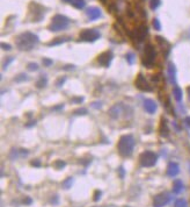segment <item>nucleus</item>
<instances>
[{"mask_svg": "<svg viewBox=\"0 0 190 207\" xmlns=\"http://www.w3.org/2000/svg\"><path fill=\"white\" fill-rule=\"evenodd\" d=\"M65 41H67L66 37H59L58 40H55V41H52V42H50V43H49V45H55V44H62L63 42H65Z\"/></svg>", "mask_w": 190, "mask_h": 207, "instance_id": "22", "label": "nucleus"}, {"mask_svg": "<svg viewBox=\"0 0 190 207\" xmlns=\"http://www.w3.org/2000/svg\"><path fill=\"white\" fill-rule=\"evenodd\" d=\"M136 86H137V88L142 90V91H145V92L152 91L153 90L152 86L150 85V83L147 82V79L144 77L142 73H139L137 79H136Z\"/></svg>", "mask_w": 190, "mask_h": 207, "instance_id": "9", "label": "nucleus"}, {"mask_svg": "<svg viewBox=\"0 0 190 207\" xmlns=\"http://www.w3.org/2000/svg\"><path fill=\"white\" fill-rule=\"evenodd\" d=\"M73 5L76 6V8H84L86 2H85V0H74V1H73Z\"/></svg>", "mask_w": 190, "mask_h": 207, "instance_id": "20", "label": "nucleus"}, {"mask_svg": "<svg viewBox=\"0 0 190 207\" xmlns=\"http://www.w3.org/2000/svg\"><path fill=\"white\" fill-rule=\"evenodd\" d=\"M28 69L30 70V71H36V70L38 69V65L36 64V63H29Z\"/></svg>", "mask_w": 190, "mask_h": 207, "instance_id": "27", "label": "nucleus"}, {"mask_svg": "<svg viewBox=\"0 0 190 207\" xmlns=\"http://www.w3.org/2000/svg\"><path fill=\"white\" fill-rule=\"evenodd\" d=\"M64 1H66V2H70V1H72V0H64Z\"/></svg>", "mask_w": 190, "mask_h": 207, "instance_id": "39", "label": "nucleus"}, {"mask_svg": "<svg viewBox=\"0 0 190 207\" xmlns=\"http://www.w3.org/2000/svg\"><path fill=\"white\" fill-rule=\"evenodd\" d=\"M101 191H96L95 192V194H94V201H99L100 200V198H101Z\"/></svg>", "mask_w": 190, "mask_h": 207, "instance_id": "30", "label": "nucleus"}, {"mask_svg": "<svg viewBox=\"0 0 190 207\" xmlns=\"http://www.w3.org/2000/svg\"><path fill=\"white\" fill-rule=\"evenodd\" d=\"M24 202H26V204H31V199H30V198H26V199H24Z\"/></svg>", "mask_w": 190, "mask_h": 207, "instance_id": "37", "label": "nucleus"}, {"mask_svg": "<svg viewBox=\"0 0 190 207\" xmlns=\"http://www.w3.org/2000/svg\"><path fill=\"white\" fill-rule=\"evenodd\" d=\"M1 47L4 50H10V44H6V43H1Z\"/></svg>", "mask_w": 190, "mask_h": 207, "instance_id": "32", "label": "nucleus"}, {"mask_svg": "<svg viewBox=\"0 0 190 207\" xmlns=\"http://www.w3.org/2000/svg\"><path fill=\"white\" fill-rule=\"evenodd\" d=\"M122 113H123V105H122V104H119V102L118 104H116V105H114V106L109 110L110 116H111V118H114V119L119 118Z\"/></svg>", "mask_w": 190, "mask_h": 207, "instance_id": "11", "label": "nucleus"}, {"mask_svg": "<svg viewBox=\"0 0 190 207\" xmlns=\"http://www.w3.org/2000/svg\"><path fill=\"white\" fill-rule=\"evenodd\" d=\"M173 94H174V98H175L176 101H179V102H181L182 101V98H183V96H182V90H181L179 86H174V88H173Z\"/></svg>", "mask_w": 190, "mask_h": 207, "instance_id": "17", "label": "nucleus"}, {"mask_svg": "<svg viewBox=\"0 0 190 207\" xmlns=\"http://www.w3.org/2000/svg\"><path fill=\"white\" fill-rule=\"evenodd\" d=\"M86 14L90 20H96L101 16V11L97 7H90L86 11Z\"/></svg>", "mask_w": 190, "mask_h": 207, "instance_id": "13", "label": "nucleus"}, {"mask_svg": "<svg viewBox=\"0 0 190 207\" xmlns=\"http://www.w3.org/2000/svg\"><path fill=\"white\" fill-rule=\"evenodd\" d=\"M147 34H148L147 27H146V26H140V27H138V28L133 29L132 32H131V36H132L133 41H139V42H142V40L147 36Z\"/></svg>", "mask_w": 190, "mask_h": 207, "instance_id": "8", "label": "nucleus"}, {"mask_svg": "<svg viewBox=\"0 0 190 207\" xmlns=\"http://www.w3.org/2000/svg\"><path fill=\"white\" fill-rule=\"evenodd\" d=\"M153 27L157 29V30H160V29H161V24H160V22H159L158 19L153 20Z\"/></svg>", "mask_w": 190, "mask_h": 207, "instance_id": "28", "label": "nucleus"}, {"mask_svg": "<svg viewBox=\"0 0 190 207\" xmlns=\"http://www.w3.org/2000/svg\"><path fill=\"white\" fill-rule=\"evenodd\" d=\"M185 123H187V125L189 126L190 127V116H188V118H185Z\"/></svg>", "mask_w": 190, "mask_h": 207, "instance_id": "36", "label": "nucleus"}, {"mask_svg": "<svg viewBox=\"0 0 190 207\" xmlns=\"http://www.w3.org/2000/svg\"><path fill=\"white\" fill-rule=\"evenodd\" d=\"M160 5V0H150V6L152 10L158 8V6Z\"/></svg>", "mask_w": 190, "mask_h": 207, "instance_id": "24", "label": "nucleus"}, {"mask_svg": "<svg viewBox=\"0 0 190 207\" xmlns=\"http://www.w3.org/2000/svg\"><path fill=\"white\" fill-rule=\"evenodd\" d=\"M38 43V37L33 33H23L16 39V44L21 50H30Z\"/></svg>", "mask_w": 190, "mask_h": 207, "instance_id": "2", "label": "nucleus"}, {"mask_svg": "<svg viewBox=\"0 0 190 207\" xmlns=\"http://www.w3.org/2000/svg\"><path fill=\"white\" fill-rule=\"evenodd\" d=\"M158 161V156L157 154H154L153 151H144L140 156H139V163L142 166H145V168H151V166H154L157 164Z\"/></svg>", "mask_w": 190, "mask_h": 207, "instance_id": "5", "label": "nucleus"}, {"mask_svg": "<svg viewBox=\"0 0 190 207\" xmlns=\"http://www.w3.org/2000/svg\"><path fill=\"white\" fill-rule=\"evenodd\" d=\"M31 165H35V166H39V165H41V162H39V161H33V162H31Z\"/></svg>", "mask_w": 190, "mask_h": 207, "instance_id": "35", "label": "nucleus"}, {"mask_svg": "<svg viewBox=\"0 0 190 207\" xmlns=\"http://www.w3.org/2000/svg\"><path fill=\"white\" fill-rule=\"evenodd\" d=\"M160 134L162 136H167L168 135V127L166 125L165 119H161V125H160Z\"/></svg>", "mask_w": 190, "mask_h": 207, "instance_id": "18", "label": "nucleus"}, {"mask_svg": "<svg viewBox=\"0 0 190 207\" xmlns=\"http://www.w3.org/2000/svg\"><path fill=\"white\" fill-rule=\"evenodd\" d=\"M179 172H180L179 164L174 163V162H171V163L168 164V168H167V175H168L169 177H175Z\"/></svg>", "mask_w": 190, "mask_h": 207, "instance_id": "12", "label": "nucleus"}, {"mask_svg": "<svg viewBox=\"0 0 190 207\" xmlns=\"http://www.w3.org/2000/svg\"><path fill=\"white\" fill-rule=\"evenodd\" d=\"M72 184H73V178H67L64 183H63V186H64V188H70L72 186Z\"/></svg>", "mask_w": 190, "mask_h": 207, "instance_id": "23", "label": "nucleus"}, {"mask_svg": "<svg viewBox=\"0 0 190 207\" xmlns=\"http://www.w3.org/2000/svg\"><path fill=\"white\" fill-rule=\"evenodd\" d=\"M183 183H182V180L180 179H177L174 182V185H173V192L175 193V194H180L182 191H183Z\"/></svg>", "mask_w": 190, "mask_h": 207, "instance_id": "16", "label": "nucleus"}, {"mask_svg": "<svg viewBox=\"0 0 190 207\" xmlns=\"http://www.w3.org/2000/svg\"><path fill=\"white\" fill-rule=\"evenodd\" d=\"M144 108L146 110V112L153 114V113H155V111H157V104L152 99H146V100L144 101Z\"/></svg>", "mask_w": 190, "mask_h": 207, "instance_id": "14", "label": "nucleus"}, {"mask_svg": "<svg viewBox=\"0 0 190 207\" xmlns=\"http://www.w3.org/2000/svg\"><path fill=\"white\" fill-rule=\"evenodd\" d=\"M171 194L167 192H162L157 194L153 199V206L154 207H163L166 206L168 202L171 201Z\"/></svg>", "mask_w": 190, "mask_h": 207, "instance_id": "7", "label": "nucleus"}, {"mask_svg": "<svg viewBox=\"0 0 190 207\" xmlns=\"http://www.w3.org/2000/svg\"><path fill=\"white\" fill-rule=\"evenodd\" d=\"M68 24H70V20L67 19L66 16L58 14L52 19V22L49 26V29L51 32H60V30L66 29Z\"/></svg>", "mask_w": 190, "mask_h": 207, "instance_id": "3", "label": "nucleus"}, {"mask_svg": "<svg viewBox=\"0 0 190 207\" xmlns=\"http://www.w3.org/2000/svg\"><path fill=\"white\" fill-rule=\"evenodd\" d=\"M111 59H113V54H111V51H105V53L101 54L100 56H99L97 62H99V64L103 65V67H109Z\"/></svg>", "mask_w": 190, "mask_h": 207, "instance_id": "10", "label": "nucleus"}, {"mask_svg": "<svg viewBox=\"0 0 190 207\" xmlns=\"http://www.w3.org/2000/svg\"><path fill=\"white\" fill-rule=\"evenodd\" d=\"M43 64H44V65H51V64H52V61H51V59H43Z\"/></svg>", "mask_w": 190, "mask_h": 207, "instance_id": "33", "label": "nucleus"}, {"mask_svg": "<svg viewBox=\"0 0 190 207\" xmlns=\"http://www.w3.org/2000/svg\"><path fill=\"white\" fill-rule=\"evenodd\" d=\"M100 37V32L97 29H84L80 33V39L87 42H93Z\"/></svg>", "mask_w": 190, "mask_h": 207, "instance_id": "6", "label": "nucleus"}, {"mask_svg": "<svg viewBox=\"0 0 190 207\" xmlns=\"http://www.w3.org/2000/svg\"><path fill=\"white\" fill-rule=\"evenodd\" d=\"M157 61V51L155 49L153 48V45L148 44L145 48V51H144V55H142V62L145 67H152L153 64Z\"/></svg>", "mask_w": 190, "mask_h": 207, "instance_id": "4", "label": "nucleus"}, {"mask_svg": "<svg viewBox=\"0 0 190 207\" xmlns=\"http://www.w3.org/2000/svg\"><path fill=\"white\" fill-rule=\"evenodd\" d=\"M187 93H188V98H189V100H190V86L187 88Z\"/></svg>", "mask_w": 190, "mask_h": 207, "instance_id": "38", "label": "nucleus"}, {"mask_svg": "<svg viewBox=\"0 0 190 207\" xmlns=\"http://www.w3.org/2000/svg\"><path fill=\"white\" fill-rule=\"evenodd\" d=\"M126 59H128V62L130 63V64H133L134 61H136V57H134V55H133L132 53H129L128 55H126Z\"/></svg>", "mask_w": 190, "mask_h": 207, "instance_id": "25", "label": "nucleus"}, {"mask_svg": "<svg viewBox=\"0 0 190 207\" xmlns=\"http://www.w3.org/2000/svg\"><path fill=\"white\" fill-rule=\"evenodd\" d=\"M76 114H78V115H81V114H86L87 113V110H85V108H80V110H76V112H74Z\"/></svg>", "mask_w": 190, "mask_h": 207, "instance_id": "31", "label": "nucleus"}, {"mask_svg": "<svg viewBox=\"0 0 190 207\" xmlns=\"http://www.w3.org/2000/svg\"><path fill=\"white\" fill-rule=\"evenodd\" d=\"M47 83H48V79L47 77H44V76H42V77L39 78L37 80V83H36V86L37 87H44L45 85H47Z\"/></svg>", "mask_w": 190, "mask_h": 207, "instance_id": "19", "label": "nucleus"}, {"mask_svg": "<svg viewBox=\"0 0 190 207\" xmlns=\"http://www.w3.org/2000/svg\"><path fill=\"white\" fill-rule=\"evenodd\" d=\"M12 61H13V58H7V59H6V62L4 63V70H6V67H7V64H8V63H10Z\"/></svg>", "mask_w": 190, "mask_h": 207, "instance_id": "34", "label": "nucleus"}, {"mask_svg": "<svg viewBox=\"0 0 190 207\" xmlns=\"http://www.w3.org/2000/svg\"><path fill=\"white\" fill-rule=\"evenodd\" d=\"M117 148H118L119 154L122 156H124V157L131 156L133 153V149H134V139H133L132 135H123V136H121L118 140Z\"/></svg>", "mask_w": 190, "mask_h": 207, "instance_id": "1", "label": "nucleus"}, {"mask_svg": "<svg viewBox=\"0 0 190 207\" xmlns=\"http://www.w3.org/2000/svg\"><path fill=\"white\" fill-rule=\"evenodd\" d=\"M175 207H188L187 206V201L184 199H177L175 201Z\"/></svg>", "mask_w": 190, "mask_h": 207, "instance_id": "21", "label": "nucleus"}, {"mask_svg": "<svg viewBox=\"0 0 190 207\" xmlns=\"http://www.w3.org/2000/svg\"><path fill=\"white\" fill-rule=\"evenodd\" d=\"M27 76H26V75H24V73H22V75H19V76H18V77H15V82H22V80H27Z\"/></svg>", "mask_w": 190, "mask_h": 207, "instance_id": "26", "label": "nucleus"}, {"mask_svg": "<svg viewBox=\"0 0 190 207\" xmlns=\"http://www.w3.org/2000/svg\"><path fill=\"white\" fill-rule=\"evenodd\" d=\"M66 164H65V162H63V161H57L56 163H55V166L56 168H58V169H62V168H64Z\"/></svg>", "mask_w": 190, "mask_h": 207, "instance_id": "29", "label": "nucleus"}, {"mask_svg": "<svg viewBox=\"0 0 190 207\" xmlns=\"http://www.w3.org/2000/svg\"><path fill=\"white\" fill-rule=\"evenodd\" d=\"M168 78L173 85H176V69L171 63L168 65Z\"/></svg>", "mask_w": 190, "mask_h": 207, "instance_id": "15", "label": "nucleus"}]
</instances>
